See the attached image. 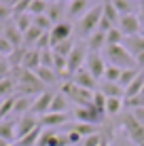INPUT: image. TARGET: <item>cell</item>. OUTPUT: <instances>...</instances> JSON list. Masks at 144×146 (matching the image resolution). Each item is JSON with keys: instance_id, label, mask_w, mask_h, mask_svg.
<instances>
[{"instance_id": "obj_48", "label": "cell", "mask_w": 144, "mask_h": 146, "mask_svg": "<svg viewBox=\"0 0 144 146\" xmlns=\"http://www.w3.org/2000/svg\"><path fill=\"white\" fill-rule=\"evenodd\" d=\"M131 112V117L138 121L140 125H144V106H140V108H133V110H129Z\"/></svg>"}, {"instance_id": "obj_23", "label": "cell", "mask_w": 144, "mask_h": 146, "mask_svg": "<svg viewBox=\"0 0 144 146\" xmlns=\"http://www.w3.org/2000/svg\"><path fill=\"white\" fill-rule=\"evenodd\" d=\"M89 4H91L89 0H72V2L68 4V15L81 19L85 13H89Z\"/></svg>"}, {"instance_id": "obj_15", "label": "cell", "mask_w": 144, "mask_h": 146, "mask_svg": "<svg viewBox=\"0 0 144 146\" xmlns=\"http://www.w3.org/2000/svg\"><path fill=\"white\" fill-rule=\"evenodd\" d=\"M98 91H100L106 100H112V98H119V100H121L123 95H125V89H123L119 83H106V80H102V83H100Z\"/></svg>"}, {"instance_id": "obj_40", "label": "cell", "mask_w": 144, "mask_h": 146, "mask_svg": "<svg viewBox=\"0 0 144 146\" xmlns=\"http://www.w3.org/2000/svg\"><path fill=\"white\" fill-rule=\"evenodd\" d=\"M119 76H121V70L115 66H106V72H104V80L106 83H119Z\"/></svg>"}, {"instance_id": "obj_51", "label": "cell", "mask_w": 144, "mask_h": 146, "mask_svg": "<svg viewBox=\"0 0 144 146\" xmlns=\"http://www.w3.org/2000/svg\"><path fill=\"white\" fill-rule=\"evenodd\" d=\"M138 21H140V26L144 28V4L138 9Z\"/></svg>"}, {"instance_id": "obj_14", "label": "cell", "mask_w": 144, "mask_h": 146, "mask_svg": "<svg viewBox=\"0 0 144 146\" xmlns=\"http://www.w3.org/2000/svg\"><path fill=\"white\" fill-rule=\"evenodd\" d=\"M21 68L30 70V72H36V70L40 68V51H36V49H26L23 59H21Z\"/></svg>"}, {"instance_id": "obj_6", "label": "cell", "mask_w": 144, "mask_h": 146, "mask_svg": "<svg viewBox=\"0 0 144 146\" xmlns=\"http://www.w3.org/2000/svg\"><path fill=\"white\" fill-rule=\"evenodd\" d=\"M87 47H74L72 53L66 57V74H70V76H74V74L78 72L81 68H85V59H87Z\"/></svg>"}, {"instance_id": "obj_54", "label": "cell", "mask_w": 144, "mask_h": 146, "mask_svg": "<svg viewBox=\"0 0 144 146\" xmlns=\"http://www.w3.org/2000/svg\"><path fill=\"white\" fill-rule=\"evenodd\" d=\"M100 146H110V142H108V140H104V142H102Z\"/></svg>"}, {"instance_id": "obj_1", "label": "cell", "mask_w": 144, "mask_h": 146, "mask_svg": "<svg viewBox=\"0 0 144 146\" xmlns=\"http://www.w3.org/2000/svg\"><path fill=\"white\" fill-rule=\"evenodd\" d=\"M102 57L106 59L108 66H115L119 70H127V68H138L133 55L127 51L123 44H108L102 51Z\"/></svg>"}, {"instance_id": "obj_39", "label": "cell", "mask_w": 144, "mask_h": 146, "mask_svg": "<svg viewBox=\"0 0 144 146\" xmlns=\"http://www.w3.org/2000/svg\"><path fill=\"white\" fill-rule=\"evenodd\" d=\"M34 26L40 28L42 32H51V30H53V23H51V19H49L47 15H38V17H34Z\"/></svg>"}, {"instance_id": "obj_21", "label": "cell", "mask_w": 144, "mask_h": 146, "mask_svg": "<svg viewBox=\"0 0 144 146\" xmlns=\"http://www.w3.org/2000/svg\"><path fill=\"white\" fill-rule=\"evenodd\" d=\"M68 110H70V100H68L64 93H55V95H53L51 110H49V112H55V114H70Z\"/></svg>"}, {"instance_id": "obj_41", "label": "cell", "mask_w": 144, "mask_h": 146, "mask_svg": "<svg viewBox=\"0 0 144 146\" xmlns=\"http://www.w3.org/2000/svg\"><path fill=\"white\" fill-rule=\"evenodd\" d=\"M104 140H106V138H104L102 133H93V135H89V138H83V142L78 146H100Z\"/></svg>"}, {"instance_id": "obj_20", "label": "cell", "mask_w": 144, "mask_h": 146, "mask_svg": "<svg viewBox=\"0 0 144 146\" xmlns=\"http://www.w3.org/2000/svg\"><path fill=\"white\" fill-rule=\"evenodd\" d=\"M15 125H17V119L0 121V138L9 144H15Z\"/></svg>"}, {"instance_id": "obj_22", "label": "cell", "mask_w": 144, "mask_h": 146, "mask_svg": "<svg viewBox=\"0 0 144 146\" xmlns=\"http://www.w3.org/2000/svg\"><path fill=\"white\" fill-rule=\"evenodd\" d=\"M68 13V9L64 7V2H55V4H49V9H47V17L51 19V23L53 26H57V23H62V17Z\"/></svg>"}, {"instance_id": "obj_46", "label": "cell", "mask_w": 144, "mask_h": 146, "mask_svg": "<svg viewBox=\"0 0 144 146\" xmlns=\"http://www.w3.org/2000/svg\"><path fill=\"white\" fill-rule=\"evenodd\" d=\"M11 64H9V59H0V78H7L9 72H11Z\"/></svg>"}, {"instance_id": "obj_59", "label": "cell", "mask_w": 144, "mask_h": 146, "mask_svg": "<svg viewBox=\"0 0 144 146\" xmlns=\"http://www.w3.org/2000/svg\"><path fill=\"white\" fill-rule=\"evenodd\" d=\"M131 2H142V0H131Z\"/></svg>"}, {"instance_id": "obj_55", "label": "cell", "mask_w": 144, "mask_h": 146, "mask_svg": "<svg viewBox=\"0 0 144 146\" xmlns=\"http://www.w3.org/2000/svg\"><path fill=\"white\" fill-rule=\"evenodd\" d=\"M2 32H4V23H0V36H2Z\"/></svg>"}, {"instance_id": "obj_60", "label": "cell", "mask_w": 144, "mask_h": 146, "mask_svg": "<svg viewBox=\"0 0 144 146\" xmlns=\"http://www.w3.org/2000/svg\"><path fill=\"white\" fill-rule=\"evenodd\" d=\"M0 59H7V57H2V55H0Z\"/></svg>"}, {"instance_id": "obj_18", "label": "cell", "mask_w": 144, "mask_h": 146, "mask_svg": "<svg viewBox=\"0 0 144 146\" xmlns=\"http://www.w3.org/2000/svg\"><path fill=\"white\" fill-rule=\"evenodd\" d=\"M2 36L7 38V40L13 44L15 49H21V44H23V34L17 30V26H15L13 21H9L7 26H4V32H2Z\"/></svg>"}, {"instance_id": "obj_45", "label": "cell", "mask_w": 144, "mask_h": 146, "mask_svg": "<svg viewBox=\"0 0 144 146\" xmlns=\"http://www.w3.org/2000/svg\"><path fill=\"white\" fill-rule=\"evenodd\" d=\"M40 66L42 68H53V51H40Z\"/></svg>"}, {"instance_id": "obj_34", "label": "cell", "mask_w": 144, "mask_h": 146, "mask_svg": "<svg viewBox=\"0 0 144 146\" xmlns=\"http://www.w3.org/2000/svg\"><path fill=\"white\" fill-rule=\"evenodd\" d=\"M72 49H74V42H72V38H70V40H64V42L55 44L51 51L55 53V55H59V57H68V55L72 53Z\"/></svg>"}, {"instance_id": "obj_35", "label": "cell", "mask_w": 144, "mask_h": 146, "mask_svg": "<svg viewBox=\"0 0 144 146\" xmlns=\"http://www.w3.org/2000/svg\"><path fill=\"white\" fill-rule=\"evenodd\" d=\"M49 9V4L44 2V0H32V4H30L28 13L32 15V17H38V15H44Z\"/></svg>"}, {"instance_id": "obj_12", "label": "cell", "mask_w": 144, "mask_h": 146, "mask_svg": "<svg viewBox=\"0 0 144 146\" xmlns=\"http://www.w3.org/2000/svg\"><path fill=\"white\" fill-rule=\"evenodd\" d=\"M72 83L76 85V87H81V89H87V91H98V80L91 76V72H89L87 68L78 70L72 76Z\"/></svg>"}, {"instance_id": "obj_11", "label": "cell", "mask_w": 144, "mask_h": 146, "mask_svg": "<svg viewBox=\"0 0 144 146\" xmlns=\"http://www.w3.org/2000/svg\"><path fill=\"white\" fill-rule=\"evenodd\" d=\"M49 36H51V49H53L55 44L72 38V26L68 21H62V23H57V26H53V30L49 32Z\"/></svg>"}, {"instance_id": "obj_7", "label": "cell", "mask_w": 144, "mask_h": 146, "mask_svg": "<svg viewBox=\"0 0 144 146\" xmlns=\"http://www.w3.org/2000/svg\"><path fill=\"white\" fill-rule=\"evenodd\" d=\"M106 59L102 57V53H91L89 51L87 53V59H85V68L91 72V76L96 78V80H100L104 78V72H106Z\"/></svg>"}, {"instance_id": "obj_61", "label": "cell", "mask_w": 144, "mask_h": 146, "mask_svg": "<svg viewBox=\"0 0 144 146\" xmlns=\"http://www.w3.org/2000/svg\"><path fill=\"white\" fill-rule=\"evenodd\" d=\"M140 34H142V36H144V30H142V32H140Z\"/></svg>"}, {"instance_id": "obj_58", "label": "cell", "mask_w": 144, "mask_h": 146, "mask_svg": "<svg viewBox=\"0 0 144 146\" xmlns=\"http://www.w3.org/2000/svg\"><path fill=\"white\" fill-rule=\"evenodd\" d=\"M140 95H142V100H144V89H142V93H140Z\"/></svg>"}, {"instance_id": "obj_26", "label": "cell", "mask_w": 144, "mask_h": 146, "mask_svg": "<svg viewBox=\"0 0 144 146\" xmlns=\"http://www.w3.org/2000/svg\"><path fill=\"white\" fill-rule=\"evenodd\" d=\"M142 89H144V70L140 74L136 76V80L129 85V87L125 89V100H129V98H136V95H140L142 93Z\"/></svg>"}, {"instance_id": "obj_49", "label": "cell", "mask_w": 144, "mask_h": 146, "mask_svg": "<svg viewBox=\"0 0 144 146\" xmlns=\"http://www.w3.org/2000/svg\"><path fill=\"white\" fill-rule=\"evenodd\" d=\"M0 2H2L4 7H9V9H15L19 2H21V0H0Z\"/></svg>"}, {"instance_id": "obj_32", "label": "cell", "mask_w": 144, "mask_h": 146, "mask_svg": "<svg viewBox=\"0 0 144 146\" xmlns=\"http://www.w3.org/2000/svg\"><path fill=\"white\" fill-rule=\"evenodd\" d=\"M102 17H106L108 21H112V23H119L121 15L117 13V9L112 7V2L108 0V2H104V4H102Z\"/></svg>"}, {"instance_id": "obj_57", "label": "cell", "mask_w": 144, "mask_h": 146, "mask_svg": "<svg viewBox=\"0 0 144 146\" xmlns=\"http://www.w3.org/2000/svg\"><path fill=\"white\" fill-rule=\"evenodd\" d=\"M89 2H102V0H89Z\"/></svg>"}, {"instance_id": "obj_8", "label": "cell", "mask_w": 144, "mask_h": 146, "mask_svg": "<svg viewBox=\"0 0 144 146\" xmlns=\"http://www.w3.org/2000/svg\"><path fill=\"white\" fill-rule=\"evenodd\" d=\"M119 30L123 32V36H136V34H140V21H138V15L136 13H129V15H123L121 19H119Z\"/></svg>"}, {"instance_id": "obj_31", "label": "cell", "mask_w": 144, "mask_h": 146, "mask_svg": "<svg viewBox=\"0 0 144 146\" xmlns=\"http://www.w3.org/2000/svg\"><path fill=\"white\" fill-rule=\"evenodd\" d=\"M42 34H44V32H42L40 28L32 26V28H30L26 34H23V44H26V47H34V44L38 42V38H40Z\"/></svg>"}, {"instance_id": "obj_19", "label": "cell", "mask_w": 144, "mask_h": 146, "mask_svg": "<svg viewBox=\"0 0 144 146\" xmlns=\"http://www.w3.org/2000/svg\"><path fill=\"white\" fill-rule=\"evenodd\" d=\"M87 49H89L91 53H102L104 49H106V34L100 32V30H98V32H93L91 36L87 38Z\"/></svg>"}, {"instance_id": "obj_42", "label": "cell", "mask_w": 144, "mask_h": 146, "mask_svg": "<svg viewBox=\"0 0 144 146\" xmlns=\"http://www.w3.org/2000/svg\"><path fill=\"white\" fill-rule=\"evenodd\" d=\"M13 51H15V47H13V44L9 42V40L4 38V36H0V55L9 59V57L13 55Z\"/></svg>"}, {"instance_id": "obj_38", "label": "cell", "mask_w": 144, "mask_h": 146, "mask_svg": "<svg viewBox=\"0 0 144 146\" xmlns=\"http://www.w3.org/2000/svg\"><path fill=\"white\" fill-rule=\"evenodd\" d=\"M106 102H108V100L104 98V95H102L100 91H96V93H93V108H96L100 114H104V117H106Z\"/></svg>"}, {"instance_id": "obj_10", "label": "cell", "mask_w": 144, "mask_h": 146, "mask_svg": "<svg viewBox=\"0 0 144 146\" xmlns=\"http://www.w3.org/2000/svg\"><path fill=\"white\" fill-rule=\"evenodd\" d=\"M53 95H55V93H51V91H42L40 95H36V98H34V104H32V110H30V114H36V117H44V114L51 110Z\"/></svg>"}, {"instance_id": "obj_37", "label": "cell", "mask_w": 144, "mask_h": 146, "mask_svg": "<svg viewBox=\"0 0 144 146\" xmlns=\"http://www.w3.org/2000/svg\"><path fill=\"white\" fill-rule=\"evenodd\" d=\"M123 40H125L123 32L119 28H112L110 32L106 34V47H108V44H123Z\"/></svg>"}, {"instance_id": "obj_56", "label": "cell", "mask_w": 144, "mask_h": 146, "mask_svg": "<svg viewBox=\"0 0 144 146\" xmlns=\"http://www.w3.org/2000/svg\"><path fill=\"white\" fill-rule=\"evenodd\" d=\"M59 2H64V4H66V2H68V4H70V2H72V0H59Z\"/></svg>"}, {"instance_id": "obj_47", "label": "cell", "mask_w": 144, "mask_h": 146, "mask_svg": "<svg viewBox=\"0 0 144 146\" xmlns=\"http://www.w3.org/2000/svg\"><path fill=\"white\" fill-rule=\"evenodd\" d=\"M66 135H68V142H70V146H78V144L83 142V138H81V135H78L76 131H72V129H70V131H68Z\"/></svg>"}, {"instance_id": "obj_17", "label": "cell", "mask_w": 144, "mask_h": 146, "mask_svg": "<svg viewBox=\"0 0 144 146\" xmlns=\"http://www.w3.org/2000/svg\"><path fill=\"white\" fill-rule=\"evenodd\" d=\"M123 47H125L127 51L133 55V59H136L138 55H142V53H144V36H142V34H136V36H127L125 40H123Z\"/></svg>"}, {"instance_id": "obj_53", "label": "cell", "mask_w": 144, "mask_h": 146, "mask_svg": "<svg viewBox=\"0 0 144 146\" xmlns=\"http://www.w3.org/2000/svg\"><path fill=\"white\" fill-rule=\"evenodd\" d=\"M0 146H9V142H4V140L0 138Z\"/></svg>"}, {"instance_id": "obj_13", "label": "cell", "mask_w": 144, "mask_h": 146, "mask_svg": "<svg viewBox=\"0 0 144 146\" xmlns=\"http://www.w3.org/2000/svg\"><path fill=\"white\" fill-rule=\"evenodd\" d=\"M70 114H55V112H47L44 117L38 119V123H40L42 129H55V127H62V125L70 123Z\"/></svg>"}, {"instance_id": "obj_30", "label": "cell", "mask_w": 144, "mask_h": 146, "mask_svg": "<svg viewBox=\"0 0 144 146\" xmlns=\"http://www.w3.org/2000/svg\"><path fill=\"white\" fill-rule=\"evenodd\" d=\"M15 100H17V95H11V98H4L2 102H0V121H4V117H13Z\"/></svg>"}, {"instance_id": "obj_5", "label": "cell", "mask_w": 144, "mask_h": 146, "mask_svg": "<svg viewBox=\"0 0 144 146\" xmlns=\"http://www.w3.org/2000/svg\"><path fill=\"white\" fill-rule=\"evenodd\" d=\"M72 119H76V123H87V125H100L104 123V114H100L96 108H93V104L91 106H83V108H74L72 110Z\"/></svg>"}, {"instance_id": "obj_25", "label": "cell", "mask_w": 144, "mask_h": 146, "mask_svg": "<svg viewBox=\"0 0 144 146\" xmlns=\"http://www.w3.org/2000/svg\"><path fill=\"white\" fill-rule=\"evenodd\" d=\"M36 76L40 78L42 85H55L57 78H59V74H57L53 68H42V66H40V68L36 70Z\"/></svg>"}, {"instance_id": "obj_4", "label": "cell", "mask_w": 144, "mask_h": 146, "mask_svg": "<svg viewBox=\"0 0 144 146\" xmlns=\"http://www.w3.org/2000/svg\"><path fill=\"white\" fill-rule=\"evenodd\" d=\"M123 129H125L127 138L136 146H144V125L138 123V121L131 117V112H127L125 117H123Z\"/></svg>"}, {"instance_id": "obj_16", "label": "cell", "mask_w": 144, "mask_h": 146, "mask_svg": "<svg viewBox=\"0 0 144 146\" xmlns=\"http://www.w3.org/2000/svg\"><path fill=\"white\" fill-rule=\"evenodd\" d=\"M32 104H34V98H28V95H17V100H15V108H13V119H19V117L30 114Z\"/></svg>"}, {"instance_id": "obj_28", "label": "cell", "mask_w": 144, "mask_h": 146, "mask_svg": "<svg viewBox=\"0 0 144 146\" xmlns=\"http://www.w3.org/2000/svg\"><path fill=\"white\" fill-rule=\"evenodd\" d=\"M72 131H76L81 138H89V135H93V133H100V127H98V125H87V123H74Z\"/></svg>"}, {"instance_id": "obj_52", "label": "cell", "mask_w": 144, "mask_h": 146, "mask_svg": "<svg viewBox=\"0 0 144 146\" xmlns=\"http://www.w3.org/2000/svg\"><path fill=\"white\" fill-rule=\"evenodd\" d=\"M47 4H55V2H59V0H44Z\"/></svg>"}, {"instance_id": "obj_27", "label": "cell", "mask_w": 144, "mask_h": 146, "mask_svg": "<svg viewBox=\"0 0 144 146\" xmlns=\"http://www.w3.org/2000/svg\"><path fill=\"white\" fill-rule=\"evenodd\" d=\"M142 70H138V68H127V70H121V76H119V85H121L123 89H127L129 85L136 80V76L140 74Z\"/></svg>"}, {"instance_id": "obj_43", "label": "cell", "mask_w": 144, "mask_h": 146, "mask_svg": "<svg viewBox=\"0 0 144 146\" xmlns=\"http://www.w3.org/2000/svg\"><path fill=\"white\" fill-rule=\"evenodd\" d=\"M66 66H68L66 57H59V55L53 53V70H55L57 74H64V72H66Z\"/></svg>"}, {"instance_id": "obj_44", "label": "cell", "mask_w": 144, "mask_h": 146, "mask_svg": "<svg viewBox=\"0 0 144 146\" xmlns=\"http://www.w3.org/2000/svg\"><path fill=\"white\" fill-rule=\"evenodd\" d=\"M11 19H13V9L4 7V4L0 2V23H4V26H7Z\"/></svg>"}, {"instance_id": "obj_9", "label": "cell", "mask_w": 144, "mask_h": 146, "mask_svg": "<svg viewBox=\"0 0 144 146\" xmlns=\"http://www.w3.org/2000/svg\"><path fill=\"white\" fill-rule=\"evenodd\" d=\"M38 125H40V123H38V119L32 117V114L19 117V119H17V125H15V142H17V140H21V138H26V135L32 131V129H36Z\"/></svg>"}, {"instance_id": "obj_50", "label": "cell", "mask_w": 144, "mask_h": 146, "mask_svg": "<svg viewBox=\"0 0 144 146\" xmlns=\"http://www.w3.org/2000/svg\"><path fill=\"white\" fill-rule=\"evenodd\" d=\"M136 66H138V70H144V53L136 57Z\"/></svg>"}, {"instance_id": "obj_33", "label": "cell", "mask_w": 144, "mask_h": 146, "mask_svg": "<svg viewBox=\"0 0 144 146\" xmlns=\"http://www.w3.org/2000/svg\"><path fill=\"white\" fill-rule=\"evenodd\" d=\"M112 2V7L117 9V13L121 15H129V13H133V2L131 0H110Z\"/></svg>"}, {"instance_id": "obj_29", "label": "cell", "mask_w": 144, "mask_h": 146, "mask_svg": "<svg viewBox=\"0 0 144 146\" xmlns=\"http://www.w3.org/2000/svg\"><path fill=\"white\" fill-rule=\"evenodd\" d=\"M17 89V80L11 78V76H7V78H2L0 80V98H11L13 91Z\"/></svg>"}, {"instance_id": "obj_3", "label": "cell", "mask_w": 144, "mask_h": 146, "mask_svg": "<svg viewBox=\"0 0 144 146\" xmlns=\"http://www.w3.org/2000/svg\"><path fill=\"white\" fill-rule=\"evenodd\" d=\"M100 21H102V4H98V7H93L89 13H85L81 19H78V36L81 38H89L93 32H98V28H100Z\"/></svg>"}, {"instance_id": "obj_24", "label": "cell", "mask_w": 144, "mask_h": 146, "mask_svg": "<svg viewBox=\"0 0 144 146\" xmlns=\"http://www.w3.org/2000/svg\"><path fill=\"white\" fill-rule=\"evenodd\" d=\"M13 23L17 26V30L21 34H26L30 28L34 26V17L30 13H21V15H13Z\"/></svg>"}, {"instance_id": "obj_62", "label": "cell", "mask_w": 144, "mask_h": 146, "mask_svg": "<svg viewBox=\"0 0 144 146\" xmlns=\"http://www.w3.org/2000/svg\"><path fill=\"white\" fill-rule=\"evenodd\" d=\"M0 80H2V78H0Z\"/></svg>"}, {"instance_id": "obj_36", "label": "cell", "mask_w": 144, "mask_h": 146, "mask_svg": "<svg viewBox=\"0 0 144 146\" xmlns=\"http://www.w3.org/2000/svg\"><path fill=\"white\" fill-rule=\"evenodd\" d=\"M123 106H125V104H123V100H119V98L108 100V102H106V114H108V117H115V114L121 112Z\"/></svg>"}, {"instance_id": "obj_2", "label": "cell", "mask_w": 144, "mask_h": 146, "mask_svg": "<svg viewBox=\"0 0 144 146\" xmlns=\"http://www.w3.org/2000/svg\"><path fill=\"white\" fill-rule=\"evenodd\" d=\"M70 102H74V108H83V106H91L93 104V93L96 91H87V89H81L72 83V80H66L62 85V91Z\"/></svg>"}]
</instances>
